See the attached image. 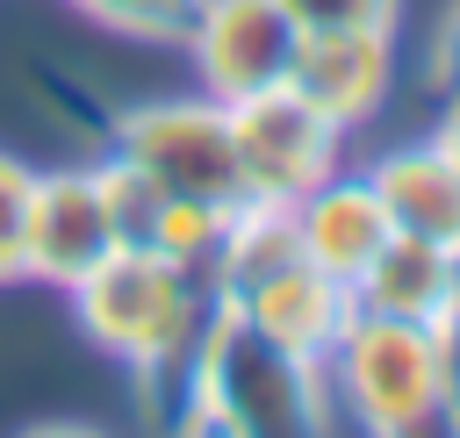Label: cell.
I'll list each match as a JSON object with an SVG mask.
<instances>
[{
    "instance_id": "11",
    "label": "cell",
    "mask_w": 460,
    "mask_h": 438,
    "mask_svg": "<svg viewBox=\"0 0 460 438\" xmlns=\"http://www.w3.org/2000/svg\"><path fill=\"white\" fill-rule=\"evenodd\" d=\"M216 309H237V316H244V323H259L266 337H280V345H295V352L323 359V352H331V337H338V330H345V316H352V287H345V280H331L323 266L295 258V266L266 273L252 294L216 302Z\"/></svg>"
},
{
    "instance_id": "10",
    "label": "cell",
    "mask_w": 460,
    "mask_h": 438,
    "mask_svg": "<svg viewBox=\"0 0 460 438\" xmlns=\"http://www.w3.org/2000/svg\"><path fill=\"white\" fill-rule=\"evenodd\" d=\"M295 237H302V258L323 266L331 280H359V266L388 244V215L367 187V172H331L316 180L302 201H295Z\"/></svg>"
},
{
    "instance_id": "5",
    "label": "cell",
    "mask_w": 460,
    "mask_h": 438,
    "mask_svg": "<svg viewBox=\"0 0 460 438\" xmlns=\"http://www.w3.org/2000/svg\"><path fill=\"white\" fill-rule=\"evenodd\" d=\"M230 115V151H237V180H244V201H302L316 180L338 172V144L345 129L323 122L295 86H266V93H244L223 108Z\"/></svg>"
},
{
    "instance_id": "6",
    "label": "cell",
    "mask_w": 460,
    "mask_h": 438,
    "mask_svg": "<svg viewBox=\"0 0 460 438\" xmlns=\"http://www.w3.org/2000/svg\"><path fill=\"white\" fill-rule=\"evenodd\" d=\"M187 57H194V79L208 101H244V93H266V86H288V65H295V14L280 0H201L194 22H187Z\"/></svg>"
},
{
    "instance_id": "17",
    "label": "cell",
    "mask_w": 460,
    "mask_h": 438,
    "mask_svg": "<svg viewBox=\"0 0 460 438\" xmlns=\"http://www.w3.org/2000/svg\"><path fill=\"white\" fill-rule=\"evenodd\" d=\"M424 72H431V86H438V93H446V86H460V0H446V14H438L431 50H424Z\"/></svg>"
},
{
    "instance_id": "14",
    "label": "cell",
    "mask_w": 460,
    "mask_h": 438,
    "mask_svg": "<svg viewBox=\"0 0 460 438\" xmlns=\"http://www.w3.org/2000/svg\"><path fill=\"white\" fill-rule=\"evenodd\" d=\"M29 165L14 151H0V287L22 280V215H29Z\"/></svg>"
},
{
    "instance_id": "4",
    "label": "cell",
    "mask_w": 460,
    "mask_h": 438,
    "mask_svg": "<svg viewBox=\"0 0 460 438\" xmlns=\"http://www.w3.org/2000/svg\"><path fill=\"white\" fill-rule=\"evenodd\" d=\"M108 158L137 165L144 180H158L180 201H201V208H223V215L244 208L230 115L208 93H194V101H144V108L108 115Z\"/></svg>"
},
{
    "instance_id": "12",
    "label": "cell",
    "mask_w": 460,
    "mask_h": 438,
    "mask_svg": "<svg viewBox=\"0 0 460 438\" xmlns=\"http://www.w3.org/2000/svg\"><path fill=\"white\" fill-rule=\"evenodd\" d=\"M453 294H460V251H438V244L402 237V230H388V244L352 280V309L395 316V323H424V330L446 316Z\"/></svg>"
},
{
    "instance_id": "15",
    "label": "cell",
    "mask_w": 460,
    "mask_h": 438,
    "mask_svg": "<svg viewBox=\"0 0 460 438\" xmlns=\"http://www.w3.org/2000/svg\"><path fill=\"white\" fill-rule=\"evenodd\" d=\"M295 29H395L402 0H280Z\"/></svg>"
},
{
    "instance_id": "19",
    "label": "cell",
    "mask_w": 460,
    "mask_h": 438,
    "mask_svg": "<svg viewBox=\"0 0 460 438\" xmlns=\"http://www.w3.org/2000/svg\"><path fill=\"white\" fill-rule=\"evenodd\" d=\"M14 438H108L101 424H29V431H14Z\"/></svg>"
},
{
    "instance_id": "3",
    "label": "cell",
    "mask_w": 460,
    "mask_h": 438,
    "mask_svg": "<svg viewBox=\"0 0 460 438\" xmlns=\"http://www.w3.org/2000/svg\"><path fill=\"white\" fill-rule=\"evenodd\" d=\"M323 381H331V402L367 438H453L438 409V359L424 323L352 309L323 352Z\"/></svg>"
},
{
    "instance_id": "7",
    "label": "cell",
    "mask_w": 460,
    "mask_h": 438,
    "mask_svg": "<svg viewBox=\"0 0 460 438\" xmlns=\"http://www.w3.org/2000/svg\"><path fill=\"white\" fill-rule=\"evenodd\" d=\"M108 251H122V244H115L93 165L36 172L29 180V215H22V280H43V287L72 294Z\"/></svg>"
},
{
    "instance_id": "9",
    "label": "cell",
    "mask_w": 460,
    "mask_h": 438,
    "mask_svg": "<svg viewBox=\"0 0 460 438\" xmlns=\"http://www.w3.org/2000/svg\"><path fill=\"white\" fill-rule=\"evenodd\" d=\"M367 187H374L388 230L424 237V244H438V251H460V165L446 158L438 136L388 144V151L367 165Z\"/></svg>"
},
{
    "instance_id": "8",
    "label": "cell",
    "mask_w": 460,
    "mask_h": 438,
    "mask_svg": "<svg viewBox=\"0 0 460 438\" xmlns=\"http://www.w3.org/2000/svg\"><path fill=\"white\" fill-rule=\"evenodd\" d=\"M395 79V29H302L288 86L338 129L374 122Z\"/></svg>"
},
{
    "instance_id": "16",
    "label": "cell",
    "mask_w": 460,
    "mask_h": 438,
    "mask_svg": "<svg viewBox=\"0 0 460 438\" xmlns=\"http://www.w3.org/2000/svg\"><path fill=\"white\" fill-rule=\"evenodd\" d=\"M431 359H438V409H446V431L460 438V294H453L446 316L431 323Z\"/></svg>"
},
{
    "instance_id": "2",
    "label": "cell",
    "mask_w": 460,
    "mask_h": 438,
    "mask_svg": "<svg viewBox=\"0 0 460 438\" xmlns=\"http://www.w3.org/2000/svg\"><path fill=\"white\" fill-rule=\"evenodd\" d=\"M72 316L101 352L137 373V395L158 402L194 359V337L208 323V280L201 266H180L165 251H108L72 287Z\"/></svg>"
},
{
    "instance_id": "18",
    "label": "cell",
    "mask_w": 460,
    "mask_h": 438,
    "mask_svg": "<svg viewBox=\"0 0 460 438\" xmlns=\"http://www.w3.org/2000/svg\"><path fill=\"white\" fill-rule=\"evenodd\" d=\"M438 144H446V158L460 165V86H446V108H438V129H431Z\"/></svg>"
},
{
    "instance_id": "1",
    "label": "cell",
    "mask_w": 460,
    "mask_h": 438,
    "mask_svg": "<svg viewBox=\"0 0 460 438\" xmlns=\"http://www.w3.org/2000/svg\"><path fill=\"white\" fill-rule=\"evenodd\" d=\"M180 395H194L230 438H331L323 359L266 337L259 323H244L237 309H216V302H208V323L180 373Z\"/></svg>"
},
{
    "instance_id": "13",
    "label": "cell",
    "mask_w": 460,
    "mask_h": 438,
    "mask_svg": "<svg viewBox=\"0 0 460 438\" xmlns=\"http://www.w3.org/2000/svg\"><path fill=\"white\" fill-rule=\"evenodd\" d=\"M65 7H79L86 22H101L115 36H137V43H180L201 0H65Z\"/></svg>"
}]
</instances>
